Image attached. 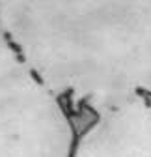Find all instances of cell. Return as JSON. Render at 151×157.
<instances>
[{"label": "cell", "mask_w": 151, "mask_h": 157, "mask_svg": "<svg viewBox=\"0 0 151 157\" xmlns=\"http://www.w3.org/2000/svg\"><path fill=\"white\" fill-rule=\"evenodd\" d=\"M73 94H75L73 88H67V90H64L58 97H56V103H58L62 114L67 118V122L77 116V105L73 103Z\"/></svg>", "instance_id": "1"}, {"label": "cell", "mask_w": 151, "mask_h": 157, "mask_svg": "<svg viewBox=\"0 0 151 157\" xmlns=\"http://www.w3.org/2000/svg\"><path fill=\"white\" fill-rule=\"evenodd\" d=\"M134 94L144 101L145 109H151V90H147V88H144V86H136V88H134Z\"/></svg>", "instance_id": "2"}, {"label": "cell", "mask_w": 151, "mask_h": 157, "mask_svg": "<svg viewBox=\"0 0 151 157\" xmlns=\"http://www.w3.org/2000/svg\"><path fill=\"white\" fill-rule=\"evenodd\" d=\"M8 47H9V49H11L17 56H19V54H23V47L19 45L17 41H13V39H9V41H8Z\"/></svg>", "instance_id": "3"}, {"label": "cell", "mask_w": 151, "mask_h": 157, "mask_svg": "<svg viewBox=\"0 0 151 157\" xmlns=\"http://www.w3.org/2000/svg\"><path fill=\"white\" fill-rule=\"evenodd\" d=\"M30 77L34 78V82H35V84H43V78H41V75L37 73L35 69H30Z\"/></svg>", "instance_id": "4"}, {"label": "cell", "mask_w": 151, "mask_h": 157, "mask_svg": "<svg viewBox=\"0 0 151 157\" xmlns=\"http://www.w3.org/2000/svg\"><path fill=\"white\" fill-rule=\"evenodd\" d=\"M17 60L21 62V64H24V62H26V58H24V54H19V56H17Z\"/></svg>", "instance_id": "5"}]
</instances>
